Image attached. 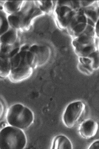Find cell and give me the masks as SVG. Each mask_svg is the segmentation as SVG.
Masks as SVG:
<instances>
[{"instance_id": "1", "label": "cell", "mask_w": 99, "mask_h": 149, "mask_svg": "<svg viewBox=\"0 0 99 149\" xmlns=\"http://www.w3.org/2000/svg\"><path fill=\"white\" fill-rule=\"evenodd\" d=\"M27 143V137L22 129L10 125L1 130V149H23Z\"/></svg>"}, {"instance_id": "2", "label": "cell", "mask_w": 99, "mask_h": 149, "mask_svg": "<svg viewBox=\"0 0 99 149\" xmlns=\"http://www.w3.org/2000/svg\"><path fill=\"white\" fill-rule=\"evenodd\" d=\"M6 119L9 125L22 130L28 128L33 123L34 116L28 107L16 104L8 109Z\"/></svg>"}, {"instance_id": "3", "label": "cell", "mask_w": 99, "mask_h": 149, "mask_svg": "<svg viewBox=\"0 0 99 149\" xmlns=\"http://www.w3.org/2000/svg\"><path fill=\"white\" fill-rule=\"evenodd\" d=\"M86 105L81 101H76L69 104L64 112L63 121L65 126L72 128L82 116Z\"/></svg>"}, {"instance_id": "4", "label": "cell", "mask_w": 99, "mask_h": 149, "mask_svg": "<svg viewBox=\"0 0 99 149\" xmlns=\"http://www.w3.org/2000/svg\"><path fill=\"white\" fill-rule=\"evenodd\" d=\"M98 123L95 120H86L80 125V133L84 138L91 139L96 136L98 131Z\"/></svg>"}, {"instance_id": "5", "label": "cell", "mask_w": 99, "mask_h": 149, "mask_svg": "<svg viewBox=\"0 0 99 149\" xmlns=\"http://www.w3.org/2000/svg\"><path fill=\"white\" fill-rule=\"evenodd\" d=\"M33 71V68L30 66H19L11 71L9 77L12 82H21L30 77Z\"/></svg>"}, {"instance_id": "6", "label": "cell", "mask_w": 99, "mask_h": 149, "mask_svg": "<svg viewBox=\"0 0 99 149\" xmlns=\"http://www.w3.org/2000/svg\"><path fill=\"white\" fill-rule=\"evenodd\" d=\"M26 14L21 10L12 14L8 15L7 18L10 27L16 30L22 29L24 19Z\"/></svg>"}, {"instance_id": "7", "label": "cell", "mask_w": 99, "mask_h": 149, "mask_svg": "<svg viewBox=\"0 0 99 149\" xmlns=\"http://www.w3.org/2000/svg\"><path fill=\"white\" fill-rule=\"evenodd\" d=\"M53 149H72V143L67 137L63 135L57 136L53 143Z\"/></svg>"}, {"instance_id": "8", "label": "cell", "mask_w": 99, "mask_h": 149, "mask_svg": "<svg viewBox=\"0 0 99 149\" xmlns=\"http://www.w3.org/2000/svg\"><path fill=\"white\" fill-rule=\"evenodd\" d=\"M1 70L0 74L2 78H6L9 76L12 71L10 58L8 55L1 54Z\"/></svg>"}, {"instance_id": "9", "label": "cell", "mask_w": 99, "mask_h": 149, "mask_svg": "<svg viewBox=\"0 0 99 149\" xmlns=\"http://www.w3.org/2000/svg\"><path fill=\"white\" fill-rule=\"evenodd\" d=\"M24 1H7L3 4L4 11L9 15L21 11Z\"/></svg>"}, {"instance_id": "10", "label": "cell", "mask_w": 99, "mask_h": 149, "mask_svg": "<svg viewBox=\"0 0 99 149\" xmlns=\"http://www.w3.org/2000/svg\"><path fill=\"white\" fill-rule=\"evenodd\" d=\"M17 37L16 30L10 27L7 32L1 36V44L13 45L15 42Z\"/></svg>"}, {"instance_id": "11", "label": "cell", "mask_w": 99, "mask_h": 149, "mask_svg": "<svg viewBox=\"0 0 99 149\" xmlns=\"http://www.w3.org/2000/svg\"><path fill=\"white\" fill-rule=\"evenodd\" d=\"M95 44L94 37H91L82 33L79 37L74 38L72 45L74 47L77 45L87 46Z\"/></svg>"}, {"instance_id": "12", "label": "cell", "mask_w": 99, "mask_h": 149, "mask_svg": "<svg viewBox=\"0 0 99 149\" xmlns=\"http://www.w3.org/2000/svg\"><path fill=\"white\" fill-rule=\"evenodd\" d=\"M74 48L76 53L81 57H87L96 50L95 44L85 46L77 45Z\"/></svg>"}, {"instance_id": "13", "label": "cell", "mask_w": 99, "mask_h": 149, "mask_svg": "<svg viewBox=\"0 0 99 149\" xmlns=\"http://www.w3.org/2000/svg\"><path fill=\"white\" fill-rule=\"evenodd\" d=\"M76 12L75 10H72L69 13L64 17L60 19H57L60 27L62 28H67L69 25L74 17L76 15Z\"/></svg>"}, {"instance_id": "14", "label": "cell", "mask_w": 99, "mask_h": 149, "mask_svg": "<svg viewBox=\"0 0 99 149\" xmlns=\"http://www.w3.org/2000/svg\"><path fill=\"white\" fill-rule=\"evenodd\" d=\"M92 6L86 8H83L85 15L87 18H89L95 23H96L99 18L98 14L96 11V7Z\"/></svg>"}, {"instance_id": "15", "label": "cell", "mask_w": 99, "mask_h": 149, "mask_svg": "<svg viewBox=\"0 0 99 149\" xmlns=\"http://www.w3.org/2000/svg\"><path fill=\"white\" fill-rule=\"evenodd\" d=\"M7 17V13L4 10H1V36L6 33L10 28Z\"/></svg>"}, {"instance_id": "16", "label": "cell", "mask_w": 99, "mask_h": 149, "mask_svg": "<svg viewBox=\"0 0 99 149\" xmlns=\"http://www.w3.org/2000/svg\"><path fill=\"white\" fill-rule=\"evenodd\" d=\"M87 26V23L79 24L71 30L70 33L74 38H76L83 33Z\"/></svg>"}, {"instance_id": "17", "label": "cell", "mask_w": 99, "mask_h": 149, "mask_svg": "<svg viewBox=\"0 0 99 149\" xmlns=\"http://www.w3.org/2000/svg\"><path fill=\"white\" fill-rule=\"evenodd\" d=\"M73 10L71 8L67 6H57L55 12L57 19H60L64 17L69 13Z\"/></svg>"}, {"instance_id": "18", "label": "cell", "mask_w": 99, "mask_h": 149, "mask_svg": "<svg viewBox=\"0 0 99 149\" xmlns=\"http://www.w3.org/2000/svg\"><path fill=\"white\" fill-rule=\"evenodd\" d=\"M92 61L91 66L93 69L96 70L99 68V51L96 49L88 57Z\"/></svg>"}, {"instance_id": "19", "label": "cell", "mask_w": 99, "mask_h": 149, "mask_svg": "<svg viewBox=\"0 0 99 149\" xmlns=\"http://www.w3.org/2000/svg\"><path fill=\"white\" fill-rule=\"evenodd\" d=\"M39 9L42 12L48 13L52 10L53 4L52 1H40Z\"/></svg>"}, {"instance_id": "20", "label": "cell", "mask_w": 99, "mask_h": 149, "mask_svg": "<svg viewBox=\"0 0 99 149\" xmlns=\"http://www.w3.org/2000/svg\"><path fill=\"white\" fill-rule=\"evenodd\" d=\"M21 58L19 53L10 58L12 70L19 67L21 63Z\"/></svg>"}, {"instance_id": "21", "label": "cell", "mask_w": 99, "mask_h": 149, "mask_svg": "<svg viewBox=\"0 0 99 149\" xmlns=\"http://www.w3.org/2000/svg\"><path fill=\"white\" fill-rule=\"evenodd\" d=\"M1 54L8 55L12 51V45H8L1 44Z\"/></svg>"}, {"instance_id": "22", "label": "cell", "mask_w": 99, "mask_h": 149, "mask_svg": "<svg viewBox=\"0 0 99 149\" xmlns=\"http://www.w3.org/2000/svg\"><path fill=\"white\" fill-rule=\"evenodd\" d=\"M82 33L84 34L87 35L88 36L94 37V36L96 35L95 27L87 24L86 29H85V31H84L83 33Z\"/></svg>"}, {"instance_id": "23", "label": "cell", "mask_w": 99, "mask_h": 149, "mask_svg": "<svg viewBox=\"0 0 99 149\" xmlns=\"http://www.w3.org/2000/svg\"><path fill=\"white\" fill-rule=\"evenodd\" d=\"M76 17L79 24L87 23V17L85 14L83 15L76 14Z\"/></svg>"}, {"instance_id": "24", "label": "cell", "mask_w": 99, "mask_h": 149, "mask_svg": "<svg viewBox=\"0 0 99 149\" xmlns=\"http://www.w3.org/2000/svg\"><path fill=\"white\" fill-rule=\"evenodd\" d=\"M57 6H67L71 8L72 3L71 1H57Z\"/></svg>"}, {"instance_id": "25", "label": "cell", "mask_w": 99, "mask_h": 149, "mask_svg": "<svg viewBox=\"0 0 99 149\" xmlns=\"http://www.w3.org/2000/svg\"><path fill=\"white\" fill-rule=\"evenodd\" d=\"M94 1H80V5L82 8H86L89 6H92L95 3Z\"/></svg>"}, {"instance_id": "26", "label": "cell", "mask_w": 99, "mask_h": 149, "mask_svg": "<svg viewBox=\"0 0 99 149\" xmlns=\"http://www.w3.org/2000/svg\"><path fill=\"white\" fill-rule=\"evenodd\" d=\"M79 61L80 63L82 65L92 64V61L88 57H79Z\"/></svg>"}, {"instance_id": "27", "label": "cell", "mask_w": 99, "mask_h": 149, "mask_svg": "<svg viewBox=\"0 0 99 149\" xmlns=\"http://www.w3.org/2000/svg\"><path fill=\"white\" fill-rule=\"evenodd\" d=\"M71 3H72L71 9L73 10L76 11L81 7V5H80V1H71Z\"/></svg>"}, {"instance_id": "28", "label": "cell", "mask_w": 99, "mask_h": 149, "mask_svg": "<svg viewBox=\"0 0 99 149\" xmlns=\"http://www.w3.org/2000/svg\"><path fill=\"white\" fill-rule=\"evenodd\" d=\"M39 50L40 47L39 46L34 45L30 47L29 51L32 52L34 54L37 55L39 52Z\"/></svg>"}, {"instance_id": "29", "label": "cell", "mask_w": 99, "mask_h": 149, "mask_svg": "<svg viewBox=\"0 0 99 149\" xmlns=\"http://www.w3.org/2000/svg\"><path fill=\"white\" fill-rule=\"evenodd\" d=\"M20 52V47H16L15 49H13L8 54V57L10 58H12L14 56H16Z\"/></svg>"}, {"instance_id": "30", "label": "cell", "mask_w": 99, "mask_h": 149, "mask_svg": "<svg viewBox=\"0 0 99 149\" xmlns=\"http://www.w3.org/2000/svg\"><path fill=\"white\" fill-rule=\"evenodd\" d=\"M78 68L79 69L80 71H82V72H83L85 74L89 75L91 74V72H90L89 71L86 69V68H85L84 67L81 63L79 64Z\"/></svg>"}, {"instance_id": "31", "label": "cell", "mask_w": 99, "mask_h": 149, "mask_svg": "<svg viewBox=\"0 0 99 149\" xmlns=\"http://www.w3.org/2000/svg\"><path fill=\"white\" fill-rule=\"evenodd\" d=\"M89 149H99V141H96L91 144Z\"/></svg>"}, {"instance_id": "32", "label": "cell", "mask_w": 99, "mask_h": 149, "mask_svg": "<svg viewBox=\"0 0 99 149\" xmlns=\"http://www.w3.org/2000/svg\"><path fill=\"white\" fill-rule=\"evenodd\" d=\"M95 31L96 36L99 38V18L95 25Z\"/></svg>"}, {"instance_id": "33", "label": "cell", "mask_w": 99, "mask_h": 149, "mask_svg": "<svg viewBox=\"0 0 99 149\" xmlns=\"http://www.w3.org/2000/svg\"><path fill=\"white\" fill-rule=\"evenodd\" d=\"M87 24L90 25V26H92L93 27H95V25L96 23H95L93 21L91 20L89 18H87Z\"/></svg>"}, {"instance_id": "34", "label": "cell", "mask_w": 99, "mask_h": 149, "mask_svg": "<svg viewBox=\"0 0 99 149\" xmlns=\"http://www.w3.org/2000/svg\"><path fill=\"white\" fill-rule=\"evenodd\" d=\"M30 47L28 45H25L20 48V51H29Z\"/></svg>"}, {"instance_id": "35", "label": "cell", "mask_w": 99, "mask_h": 149, "mask_svg": "<svg viewBox=\"0 0 99 149\" xmlns=\"http://www.w3.org/2000/svg\"><path fill=\"white\" fill-rule=\"evenodd\" d=\"M98 5L99 6V1H98Z\"/></svg>"}, {"instance_id": "36", "label": "cell", "mask_w": 99, "mask_h": 149, "mask_svg": "<svg viewBox=\"0 0 99 149\" xmlns=\"http://www.w3.org/2000/svg\"><path fill=\"white\" fill-rule=\"evenodd\" d=\"M98 50H99V49Z\"/></svg>"}]
</instances>
